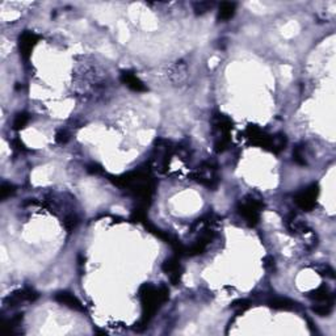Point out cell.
<instances>
[{
	"label": "cell",
	"instance_id": "1",
	"mask_svg": "<svg viewBox=\"0 0 336 336\" xmlns=\"http://www.w3.org/2000/svg\"><path fill=\"white\" fill-rule=\"evenodd\" d=\"M170 291L166 286H154L151 284H145L139 289V298L142 304V319L139 324H143V327L150 322L154 314L157 313L160 305L164 304L168 298Z\"/></svg>",
	"mask_w": 336,
	"mask_h": 336
},
{
	"label": "cell",
	"instance_id": "2",
	"mask_svg": "<svg viewBox=\"0 0 336 336\" xmlns=\"http://www.w3.org/2000/svg\"><path fill=\"white\" fill-rule=\"evenodd\" d=\"M213 129L216 131V151L222 153V151L227 150L228 143H230V131L232 129L231 121L228 120L227 117L222 116V114H217L214 117V122H213Z\"/></svg>",
	"mask_w": 336,
	"mask_h": 336
},
{
	"label": "cell",
	"instance_id": "3",
	"mask_svg": "<svg viewBox=\"0 0 336 336\" xmlns=\"http://www.w3.org/2000/svg\"><path fill=\"white\" fill-rule=\"evenodd\" d=\"M264 208V204L261 199H256L255 196H247L239 205L238 210L246 222L250 226L258 225L259 218H260V212Z\"/></svg>",
	"mask_w": 336,
	"mask_h": 336
},
{
	"label": "cell",
	"instance_id": "4",
	"mask_svg": "<svg viewBox=\"0 0 336 336\" xmlns=\"http://www.w3.org/2000/svg\"><path fill=\"white\" fill-rule=\"evenodd\" d=\"M193 177H195L197 183L201 184V185L208 186V188H216L219 183L217 166L216 164L209 163V162L201 164V167H199V170L193 175Z\"/></svg>",
	"mask_w": 336,
	"mask_h": 336
},
{
	"label": "cell",
	"instance_id": "5",
	"mask_svg": "<svg viewBox=\"0 0 336 336\" xmlns=\"http://www.w3.org/2000/svg\"><path fill=\"white\" fill-rule=\"evenodd\" d=\"M318 193H319L318 185L317 184H313V185L300 190V192L294 196V203L297 204L298 208H301L302 210L310 212L311 209H314L315 203H317Z\"/></svg>",
	"mask_w": 336,
	"mask_h": 336
},
{
	"label": "cell",
	"instance_id": "6",
	"mask_svg": "<svg viewBox=\"0 0 336 336\" xmlns=\"http://www.w3.org/2000/svg\"><path fill=\"white\" fill-rule=\"evenodd\" d=\"M38 42V36L34 34L33 32H24L20 37V53L24 58H29L30 53H32L33 47L36 46V43Z\"/></svg>",
	"mask_w": 336,
	"mask_h": 336
},
{
	"label": "cell",
	"instance_id": "7",
	"mask_svg": "<svg viewBox=\"0 0 336 336\" xmlns=\"http://www.w3.org/2000/svg\"><path fill=\"white\" fill-rule=\"evenodd\" d=\"M38 298L37 292H34L30 287H25L23 291L15 292L12 296H10L8 301H10L11 306H17V305L23 304V302H33Z\"/></svg>",
	"mask_w": 336,
	"mask_h": 336
},
{
	"label": "cell",
	"instance_id": "8",
	"mask_svg": "<svg viewBox=\"0 0 336 336\" xmlns=\"http://www.w3.org/2000/svg\"><path fill=\"white\" fill-rule=\"evenodd\" d=\"M163 271L166 272L173 284H179L180 277H181V267H180V263L176 258H171L164 261Z\"/></svg>",
	"mask_w": 336,
	"mask_h": 336
},
{
	"label": "cell",
	"instance_id": "9",
	"mask_svg": "<svg viewBox=\"0 0 336 336\" xmlns=\"http://www.w3.org/2000/svg\"><path fill=\"white\" fill-rule=\"evenodd\" d=\"M121 82L126 85L127 88H130L134 92H145L146 91V85L143 84V82L140 80L139 78H137V75H134L133 72L130 71H124L121 74Z\"/></svg>",
	"mask_w": 336,
	"mask_h": 336
},
{
	"label": "cell",
	"instance_id": "10",
	"mask_svg": "<svg viewBox=\"0 0 336 336\" xmlns=\"http://www.w3.org/2000/svg\"><path fill=\"white\" fill-rule=\"evenodd\" d=\"M56 300L58 301L59 304L65 305V306L70 307L72 310L76 311H84L82 302L74 296V294L69 293V292H59L56 294Z\"/></svg>",
	"mask_w": 336,
	"mask_h": 336
},
{
	"label": "cell",
	"instance_id": "11",
	"mask_svg": "<svg viewBox=\"0 0 336 336\" xmlns=\"http://www.w3.org/2000/svg\"><path fill=\"white\" fill-rule=\"evenodd\" d=\"M268 304H269L271 307L276 309V310H298V309H301L298 302L285 297H276L269 301Z\"/></svg>",
	"mask_w": 336,
	"mask_h": 336
},
{
	"label": "cell",
	"instance_id": "12",
	"mask_svg": "<svg viewBox=\"0 0 336 336\" xmlns=\"http://www.w3.org/2000/svg\"><path fill=\"white\" fill-rule=\"evenodd\" d=\"M307 297L315 302H333V293L327 285H322L317 291L307 294Z\"/></svg>",
	"mask_w": 336,
	"mask_h": 336
},
{
	"label": "cell",
	"instance_id": "13",
	"mask_svg": "<svg viewBox=\"0 0 336 336\" xmlns=\"http://www.w3.org/2000/svg\"><path fill=\"white\" fill-rule=\"evenodd\" d=\"M235 10H236V4L235 3H222L219 6L218 20H221V21L230 20L235 15Z\"/></svg>",
	"mask_w": 336,
	"mask_h": 336
},
{
	"label": "cell",
	"instance_id": "14",
	"mask_svg": "<svg viewBox=\"0 0 336 336\" xmlns=\"http://www.w3.org/2000/svg\"><path fill=\"white\" fill-rule=\"evenodd\" d=\"M286 146V137L284 134H276V135H272L271 140V147L269 150L274 154H278L280 151H282Z\"/></svg>",
	"mask_w": 336,
	"mask_h": 336
},
{
	"label": "cell",
	"instance_id": "15",
	"mask_svg": "<svg viewBox=\"0 0 336 336\" xmlns=\"http://www.w3.org/2000/svg\"><path fill=\"white\" fill-rule=\"evenodd\" d=\"M333 302H318L317 306L313 307V311L319 317H327L332 313Z\"/></svg>",
	"mask_w": 336,
	"mask_h": 336
},
{
	"label": "cell",
	"instance_id": "16",
	"mask_svg": "<svg viewBox=\"0 0 336 336\" xmlns=\"http://www.w3.org/2000/svg\"><path fill=\"white\" fill-rule=\"evenodd\" d=\"M293 159L297 164L305 166L306 164V159H305V147L304 145H297L294 147L293 150Z\"/></svg>",
	"mask_w": 336,
	"mask_h": 336
},
{
	"label": "cell",
	"instance_id": "17",
	"mask_svg": "<svg viewBox=\"0 0 336 336\" xmlns=\"http://www.w3.org/2000/svg\"><path fill=\"white\" fill-rule=\"evenodd\" d=\"M28 121H29V117H28V114L26 113H19L13 120V129H16V130H20V129H23L26 124H28Z\"/></svg>",
	"mask_w": 336,
	"mask_h": 336
},
{
	"label": "cell",
	"instance_id": "18",
	"mask_svg": "<svg viewBox=\"0 0 336 336\" xmlns=\"http://www.w3.org/2000/svg\"><path fill=\"white\" fill-rule=\"evenodd\" d=\"M15 193V186L10 183H3L2 184V188H0V196L2 199L6 200L8 197H11Z\"/></svg>",
	"mask_w": 336,
	"mask_h": 336
},
{
	"label": "cell",
	"instance_id": "19",
	"mask_svg": "<svg viewBox=\"0 0 336 336\" xmlns=\"http://www.w3.org/2000/svg\"><path fill=\"white\" fill-rule=\"evenodd\" d=\"M317 271L318 273L322 274V276H326V277L328 278H333L335 277V271H333L332 268L330 267V265H318L317 267Z\"/></svg>",
	"mask_w": 336,
	"mask_h": 336
},
{
	"label": "cell",
	"instance_id": "20",
	"mask_svg": "<svg viewBox=\"0 0 336 336\" xmlns=\"http://www.w3.org/2000/svg\"><path fill=\"white\" fill-rule=\"evenodd\" d=\"M63 223H65V227L67 228L69 231H71L72 228H75L76 225H78V218H76L75 216L66 217L65 221H63Z\"/></svg>",
	"mask_w": 336,
	"mask_h": 336
},
{
	"label": "cell",
	"instance_id": "21",
	"mask_svg": "<svg viewBox=\"0 0 336 336\" xmlns=\"http://www.w3.org/2000/svg\"><path fill=\"white\" fill-rule=\"evenodd\" d=\"M231 307H232V309H235V310H238V311H245L246 309H248V307H250V301H247V300L235 301Z\"/></svg>",
	"mask_w": 336,
	"mask_h": 336
},
{
	"label": "cell",
	"instance_id": "22",
	"mask_svg": "<svg viewBox=\"0 0 336 336\" xmlns=\"http://www.w3.org/2000/svg\"><path fill=\"white\" fill-rule=\"evenodd\" d=\"M56 139L57 142H59V143H66V142L69 140V134L66 133V131L61 130L58 134H57Z\"/></svg>",
	"mask_w": 336,
	"mask_h": 336
}]
</instances>
